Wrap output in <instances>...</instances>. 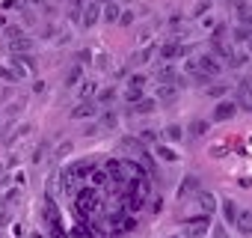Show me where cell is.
Here are the masks:
<instances>
[{"label": "cell", "instance_id": "cell-51", "mask_svg": "<svg viewBox=\"0 0 252 238\" xmlns=\"http://www.w3.org/2000/svg\"><path fill=\"white\" fill-rule=\"evenodd\" d=\"M0 176H3V164H0Z\"/></svg>", "mask_w": 252, "mask_h": 238}, {"label": "cell", "instance_id": "cell-41", "mask_svg": "<svg viewBox=\"0 0 252 238\" xmlns=\"http://www.w3.org/2000/svg\"><path fill=\"white\" fill-rule=\"evenodd\" d=\"M86 3H89V0H68V9H80V12H83Z\"/></svg>", "mask_w": 252, "mask_h": 238}, {"label": "cell", "instance_id": "cell-34", "mask_svg": "<svg viewBox=\"0 0 252 238\" xmlns=\"http://www.w3.org/2000/svg\"><path fill=\"white\" fill-rule=\"evenodd\" d=\"M231 36H234L237 42H243V45H246V42L252 39V27H246V24H240V27H237V30H234Z\"/></svg>", "mask_w": 252, "mask_h": 238}, {"label": "cell", "instance_id": "cell-8", "mask_svg": "<svg viewBox=\"0 0 252 238\" xmlns=\"http://www.w3.org/2000/svg\"><path fill=\"white\" fill-rule=\"evenodd\" d=\"M237 232L240 235H246V238H252V208H240V214H237Z\"/></svg>", "mask_w": 252, "mask_h": 238}, {"label": "cell", "instance_id": "cell-2", "mask_svg": "<svg viewBox=\"0 0 252 238\" xmlns=\"http://www.w3.org/2000/svg\"><path fill=\"white\" fill-rule=\"evenodd\" d=\"M208 232H211V217L208 214H196V217L184 220V235L187 238H208Z\"/></svg>", "mask_w": 252, "mask_h": 238}, {"label": "cell", "instance_id": "cell-53", "mask_svg": "<svg viewBox=\"0 0 252 238\" xmlns=\"http://www.w3.org/2000/svg\"><path fill=\"white\" fill-rule=\"evenodd\" d=\"M172 238H178V235H172Z\"/></svg>", "mask_w": 252, "mask_h": 238}, {"label": "cell", "instance_id": "cell-50", "mask_svg": "<svg viewBox=\"0 0 252 238\" xmlns=\"http://www.w3.org/2000/svg\"><path fill=\"white\" fill-rule=\"evenodd\" d=\"M246 51H249V54H252V39H249V42H246Z\"/></svg>", "mask_w": 252, "mask_h": 238}, {"label": "cell", "instance_id": "cell-39", "mask_svg": "<svg viewBox=\"0 0 252 238\" xmlns=\"http://www.w3.org/2000/svg\"><path fill=\"white\" fill-rule=\"evenodd\" d=\"M0 78H3V80H9V83H15V80H18V75H15V72H9L6 66H0Z\"/></svg>", "mask_w": 252, "mask_h": 238}, {"label": "cell", "instance_id": "cell-13", "mask_svg": "<svg viewBox=\"0 0 252 238\" xmlns=\"http://www.w3.org/2000/svg\"><path fill=\"white\" fill-rule=\"evenodd\" d=\"M228 9L237 15V21H249V12H252V3H246V0H231V3H228Z\"/></svg>", "mask_w": 252, "mask_h": 238}, {"label": "cell", "instance_id": "cell-7", "mask_svg": "<svg viewBox=\"0 0 252 238\" xmlns=\"http://www.w3.org/2000/svg\"><path fill=\"white\" fill-rule=\"evenodd\" d=\"M160 57H163V60L187 57V45H181V42H166V45H160Z\"/></svg>", "mask_w": 252, "mask_h": 238}, {"label": "cell", "instance_id": "cell-23", "mask_svg": "<svg viewBox=\"0 0 252 238\" xmlns=\"http://www.w3.org/2000/svg\"><path fill=\"white\" fill-rule=\"evenodd\" d=\"M101 125H104V128H116V125H119V113H116L113 107H107V110L101 113Z\"/></svg>", "mask_w": 252, "mask_h": 238}, {"label": "cell", "instance_id": "cell-3", "mask_svg": "<svg viewBox=\"0 0 252 238\" xmlns=\"http://www.w3.org/2000/svg\"><path fill=\"white\" fill-rule=\"evenodd\" d=\"M196 63H199V75H202L205 80H211V78H220V75H222V63H220L214 54H202V57H196Z\"/></svg>", "mask_w": 252, "mask_h": 238}, {"label": "cell", "instance_id": "cell-1", "mask_svg": "<svg viewBox=\"0 0 252 238\" xmlns=\"http://www.w3.org/2000/svg\"><path fill=\"white\" fill-rule=\"evenodd\" d=\"M74 208H77V214H80V217H83V214L89 217L92 211H98V191H95V188H89V185H86V188H80V191L74 194Z\"/></svg>", "mask_w": 252, "mask_h": 238}, {"label": "cell", "instance_id": "cell-49", "mask_svg": "<svg viewBox=\"0 0 252 238\" xmlns=\"http://www.w3.org/2000/svg\"><path fill=\"white\" fill-rule=\"evenodd\" d=\"M0 30H6V15H0Z\"/></svg>", "mask_w": 252, "mask_h": 238}, {"label": "cell", "instance_id": "cell-48", "mask_svg": "<svg viewBox=\"0 0 252 238\" xmlns=\"http://www.w3.org/2000/svg\"><path fill=\"white\" fill-rule=\"evenodd\" d=\"M92 3H98V6H107V3H113V0H92Z\"/></svg>", "mask_w": 252, "mask_h": 238}, {"label": "cell", "instance_id": "cell-28", "mask_svg": "<svg viewBox=\"0 0 252 238\" xmlns=\"http://www.w3.org/2000/svg\"><path fill=\"white\" fill-rule=\"evenodd\" d=\"M74 173H71V167H65L63 173H60V185H63V191H74Z\"/></svg>", "mask_w": 252, "mask_h": 238}, {"label": "cell", "instance_id": "cell-24", "mask_svg": "<svg viewBox=\"0 0 252 238\" xmlns=\"http://www.w3.org/2000/svg\"><path fill=\"white\" fill-rule=\"evenodd\" d=\"M131 110H134V113H155V110H158V98H143V101L134 104Z\"/></svg>", "mask_w": 252, "mask_h": 238}, {"label": "cell", "instance_id": "cell-44", "mask_svg": "<svg viewBox=\"0 0 252 238\" xmlns=\"http://www.w3.org/2000/svg\"><path fill=\"white\" fill-rule=\"evenodd\" d=\"M68 152H71V143H63V146L57 149V155H60V158H63V155H68Z\"/></svg>", "mask_w": 252, "mask_h": 238}, {"label": "cell", "instance_id": "cell-15", "mask_svg": "<svg viewBox=\"0 0 252 238\" xmlns=\"http://www.w3.org/2000/svg\"><path fill=\"white\" fill-rule=\"evenodd\" d=\"M237 214H240L237 202H234V199H222V220H225L228 226H234V223H237Z\"/></svg>", "mask_w": 252, "mask_h": 238}, {"label": "cell", "instance_id": "cell-38", "mask_svg": "<svg viewBox=\"0 0 252 238\" xmlns=\"http://www.w3.org/2000/svg\"><path fill=\"white\" fill-rule=\"evenodd\" d=\"M134 21H137V15H134V12H122V18H119V24H122V27H131Z\"/></svg>", "mask_w": 252, "mask_h": 238}, {"label": "cell", "instance_id": "cell-16", "mask_svg": "<svg viewBox=\"0 0 252 238\" xmlns=\"http://www.w3.org/2000/svg\"><path fill=\"white\" fill-rule=\"evenodd\" d=\"M175 98H178V89H175V86L158 83V101H160V104H172Z\"/></svg>", "mask_w": 252, "mask_h": 238}, {"label": "cell", "instance_id": "cell-37", "mask_svg": "<svg viewBox=\"0 0 252 238\" xmlns=\"http://www.w3.org/2000/svg\"><path fill=\"white\" fill-rule=\"evenodd\" d=\"M169 30H172V33L184 30V18H181V15H172V18H169Z\"/></svg>", "mask_w": 252, "mask_h": 238}, {"label": "cell", "instance_id": "cell-33", "mask_svg": "<svg viewBox=\"0 0 252 238\" xmlns=\"http://www.w3.org/2000/svg\"><path fill=\"white\" fill-rule=\"evenodd\" d=\"M98 101H101V104H107V107H110V104H113V101H116V89H113V86H104V89H101V92H98Z\"/></svg>", "mask_w": 252, "mask_h": 238}, {"label": "cell", "instance_id": "cell-43", "mask_svg": "<svg viewBox=\"0 0 252 238\" xmlns=\"http://www.w3.org/2000/svg\"><path fill=\"white\" fill-rule=\"evenodd\" d=\"M202 27H205V30H217V21H214V18H211V15H208V18H205V21H202Z\"/></svg>", "mask_w": 252, "mask_h": 238}, {"label": "cell", "instance_id": "cell-26", "mask_svg": "<svg viewBox=\"0 0 252 238\" xmlns=\"http://www.w3.org/2000/svg\"><path fill=\"white\" fill-rule=\"evenodd\" d=\"M155 54H158V45H146V48H143V51L134 57V63H137V66H143V63H149Z\"/></svg>", "mask_w": 252, "mask_h": 238}, {"label": "cell", "instance_id": "cell-11", "mask_svg": "<svg viewBox=\"0 0 252 238\" xmlns=\"http://www.w3.org/2000/svg\"><path fill=\"white\" fill-rule=\"evenodd\" d=\"M196 199H199V208H202V214H208V217H211V214L217 211V197H214L211 191H199V197H196Z\"/></svg>", "mask_w": 252, "mask_h": 238}, {"label": "cell", "instance_id": "cell-21", "mask_svg": "<svg viewBox=\"0 0 252 238\" xmlns=\"http://www.w3.org/2000/svg\"><path fill=\"white\" fill-rule=\"evenodd\" d=\"M237 95L249 104L252 101V78H240V83H237Z\"/></svg>", "mask_w": 252, "mask_h": 238}, {"label": "cell", "instance_id": "cell-4", "mask_svg": "<svg viewBox=\"0 0 252 238\" xmlns=\"http://www.w3.org/2000/svg\"><path fill=\"white\" fill-rule=\"evenodd\" d=\"M104 170H107V176H110L116 185H128V182H131L128 164H125V161H119V158H110V161L104 164Z\"/></svg>", "mask_w": 252, "mask_h": 238}, {"label": "cell", "instance_id": "cell-42", "mask_svg": "<svg viewBox=\"0 0 252 238\" xmlns=\"http://www.w3.org/2000/svg\"><path fill=\"white\" fill-rule=\"evenodd\" d=\"M89 60H92L89 51H77V66H83V63H89Z\"/></svg>", "mask_w": 252, "mask_h": 238}, {"label": "cell", "instance_id": "cell-31", "mask_svg": "<svg viewBox=\"0 0 252 238\" xmlns=\"http://www.w3.org/2000/svg\"><path fill=\"white\" fill-rule=\"evenodd\" d=\"M205 95H211V98H220V101H222V98L228 95V86H222V83H214V86H208V89H205Z\"/></svg>", "mask_w": 252, "mask_h": 238}, {"label": "cell", "instance_id": "cell-32", "mask_svg": "<svg viewBox=\"0 0 252 238\" xmlns=\"http://www.w3.org/2000/svg\"><path fill=\"white\" fill-rule=\"evenodd\" d=\"M77 80H86L83 78V66H71L68 75H65V83H77Z\"/></svg>", "mask_w": 252, "mask_h": 238}, {"label": "cell", "instance_id": "cell-52", "mask_svg": "<svg viewBox=\"0 0 252 238\" xmlns=\"http://www.w3.org/2000/svg\"><path fill=\"white\" fill-rule=\"evenodd\" d=\"M246 107H249V110H252V101H249V104H246Z\"/></svg>", "mask_w": 252, "mask_h": 238}, {"label": "cell", "instance_id": "cell-30", "mask_svg": "<svg viewBox=\"0 0 252 238\" xmlns=\"http://www.w3.org/2000/svg\"><path fill=\"white\" fill-rule=\"evenodd\" d=\"M211 6H214V0H199V3L193 6V18H205L211 12Z\"/></svg>", "mask_w": 252, "mask_h": 238}, {"label": "cell", "instance_id": "cell-25", "mask_svg": "<svg viewBox=\"0 0 252 238\" xmlns=\"http://www.w3.org/2000/svg\"><path fill=\"white\" fill-rule=\"evenodd\" d=\"M143 98H146V92H143L140 86H128V92H125V101H128L131 107H134V104H140Z\"/></svg>", "mask_w": 252, "mask_h": 238}, {"label": "cell", "instance_id": "cell-6", "mask_svg": "<svg viewBox=\"0 0 252 238\" xmlns=\"http://www.w3.org/2000/svg\"><path fill=\"white\" fill-rule=\"evenodd\" d=\"M234 113H237V101H228V98L217 101V107H214V119H217V122H228Z\"/></svg>", "mask_w": 252, "mask_h": 238}, {"label": "cell", "instance_id": "cell-27", "mask_svg": "<svg viewBox=\"0 0 252 238\" xmlns=\"http://www.w3.org/2000/svg\"><path fill=\"white\" fill-rule=\"evenodd\" d=\"M184 134H187V131H184L178 122H172V125H166V128H163V137H166V140H181Z\"/></svg>", "mask_w": 252, "mask_h": 238}, {"label": "cell", "instance_id": "cell-17", "mask_svg": "<svg viewBox=\"0 0 252 238\" xmlns=\"http://www.w3.org/2000/svg\"><path fill=\"white\" fill-rule=\"evenodd\" d=\"M71 173H74V179H89L95 173V164L92 161H77V164H71Z\"/></svg>", "mask_w": 252, "mask_h": 238}, {"label": "cell", "instance_id": "cell-5", "mask_svg": "<svg viewBox=\"0 0 252 238\" xmlns=\"http://www.w3.org/2000/svg\"><path fill=\"white\" fill-rule=\"evenodd\" d=\"M104 15V6H98V3H92V0H89V3L83 6V15H80V27H95L98 24V18Z\"/></svg>", "mask_w": 252, "mask_h": 238}, {"label": "cell", "instance_id": "cell-46", "mask_svg": "<svg viewBox=\"0 0 252 238\" xmlns=\"http://www.w3.org/2000/svg\"><path fill=\"white\" fill-rule=\"evenodd\" d=\"M6 220H9V214H6V208H3V205H0V226H3Z\"/></svg>", "mask_w": 252, "mask_h": 238}, {"label": "cell", "instance_id": "cell-35", "mask_svg": "<svg viewBox=\"0 0 252 238\" xmlns=\"http://www.w3.org/2000/svg\"><path fill=\"white\" fill-rule=\"evenodd\" d=\"M140 143H158V131H152V128L140 131Z\"/></svg>", "mask_w": 252, "mask_h": 238}, {"label": "cell", "instance_id": "cell-19", "mask_svg": "<svg viewBox=\"0 0 252 238\" xmlns=\"http://www.w3.org/2000/svg\"><path fill=\"white\" fill-rule=\"evenodd\" d=\"M119 18H122V9H119V3L113 0V3L104 6V21H107V24H119Z\"/></svg>", "mask_w": 252, "mask_h": 238}, {"label": "cell", "instance_id": "cell-40", "mask_svg": "<svg viewBox=\"0 0 252 238\" xmlns=\"http://www.w3.org/2000/svg\"><path fill=\"white\" fill-rule=\"evenodd\" d=\"M143 83H146V75H131V80H128V86H140V89H143Z\"/></svg>", "mask_w": 252, "mask_h": 238}, {"label": "cell", "instance_id": "cell-36", "mask_svg": "<svg viewBox=\"0 0 252 238\" xmlns=\"http://www.w3.org/2000/svg\"><path fill=\"white\" fill-rule=\"evenodd\" d=\"M107 182H110L107 170H95V173H92V185H107Z\"/></svg>", "mask_w": 252, "mask_h": 238}, {"label": "cell", "instance_id": "cell-20", "mask_svg": "<svg viewBox=\"0 0 252 238\" xmlns=\"http://www.w3.org/2000/svg\"><path fill=\"white\" fill-rule=\"evenodd\" d=\"M95 89H98V83H95V80H80V89H77V95H80V101H92V95H95Z\"/></svg>", "mask_w": 252, "mask_h": 238}, {"label": "cell", "instance_id": "cell-9", "mask_svg": "<svg viewBox=\"0 0 252 238\" xmlns=\"http://www.w3.org/2000/svg\"><path fill=\"white\" fill-rule=\"evenodd\" d=\"M211 54H214L220 63H231V60H234V51H231V45H225V42H211Z\"/></svg>", "mask_w": 252, "mask_h": 238}, {"label": "cell", "instance_id": "cell-12", "mask_svg": "<svg viewBox=\"0 0 252 238\" xmlns=\"http://www.w3.org/2000/svg\"><path fill=\"white\" fill-rule=\"evenodd\" d=\"M178 197H181V199L199 197V179H196V176H187V179L181 182V188H178Z\"/></svg>", "mask_w": 252, "mask_h": 238}, {"label": "cell", "instance_id": "cell-45", "mask_svg": "<svg viewBox=\"0 0 252 238\" xmlns=\"http://www.w3.org/2000/svg\"><path fill=\"white\" fill-rule=\"evenodd\" d=\"M152 208H155V211H160V208H163V199H160V197H155V199H152Z\"/></svg>", "mask_w": 252, "mask_h": 238}, {"label": "cell", "instance_id": "cell-22", "mask_svg": "<svg viewBox=\"0 0 252 238\" xmlns=\"http://www.w3.org/2000/svg\"><path fill=\"white\" fill-rule=\"evenodd\" d=\"M187 131H190V137H205L208 134V122L205 119H193V122L187 125Z\"/></svg>", "mask_w": 252, "mask_h": 238}, {"label": "cell", "instance_id": "cell-14", "mask_svg": "<svg viewBox=\"0 0 252 238\" xmlns=\"http://www.w3.org/2000/svg\"><path fill=\"white\" fill-rule=\"evenodd\" d=\"M95 116V101H80L71 110V119H92Z\"/></svg>", "mask_w": 252, "mask_h": 238}, {"label": "cell", "instance_id": "cell-10", "mask_svg": "<svg viewBox=\"0 0 252 238\" xmlns=\"http://www.w3.org/2000/svg\"><path fill=\"white\" fill-rule=\"evenodd\" d=\"M158 83H166V86H175V83H181V78H178V69H175V66H163V69H158Z\"/></svg>", "mask_w": 252, "mask_h": 238}, {"label": "cell", "instance_id": "cell-47", "mask_svg": "<svg viewBox=\"0 0 252 238\" xmlns=\"http://www.w3.org/2000/svg\"><path fill=\"white\" fill-rule=\"evenodd\" d=\"M214 238H225V232H222V226H217V232H214Z\"/></svg>", "mask_w": 252, "mask_h": 238}, {"label": "cell", "instance_id": "cell-18", "mask_svg": "<svg viewBox=\"0 0 252 238\" xmlns=\"http://www.w3.org/2000/svg\"><path fill=\"white\" fill-rule=\"evenodd\" d=\"M33 45H36V42L24 36V39H15V42H9V51H12V54H30V51H33Z\"/></svg>", "mask_w": 252, "mask_h": 238}, {"label": "cell", "instance_id": "cell-29", "mask_svg": "<svg viewBox=\"0 0 252 238\" xmlns=\"http://www.w3.org/2000/svg\"><path fill=\"white\" fill-rule=\"evenodd\" d=\"M155 152H158V158H163V161H178V152L169 149V146H163V143H158Z\"/></svg>", "mask_w": 252, "mask_h": 238}]
</instances>
